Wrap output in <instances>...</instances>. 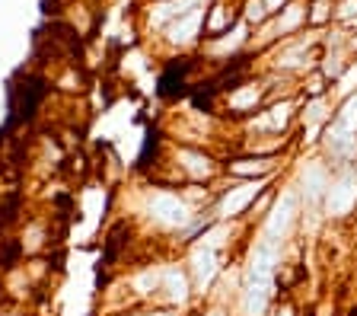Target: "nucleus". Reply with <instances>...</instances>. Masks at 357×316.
Listing matches in <instances>:
<instances>
[{"label":"nucleus","mask_w":357,"mask_h":316,"mask_svg":"<svg viewBox=\"0 0 357 316\" xmlns=\"http://www.w3.org/2000/svg\"><path fill=\"white\" fill-rule=\"evenodd\" d=\"M245 20L249 23H265L268 20V10H265V0H245Z\"/></svg>","instance_id":"9"},{"label":"nucleus","mask_w":357,"mask_h":316,"mask_svg":"<svg viewBox=\"0 0 357 316\" xmlns=\"http://www.w3.org/2000/svg\"><path fill=\"white\" fill-rule=\"evenodd\" d=\"M233 7H227L223 0H214L208 10H204V26L201 29L208 32V38H220L223 32H230V26H233Z\"/></svg>","instance_id":"5"},{"label":"nucleus","mask_w":357,"mask_h":316,"mask_svg":"<svg viewBox=\"0 0 357 316\" xmlns=\"http://www.w3.org/2000/svg\"><path fill=\"white\" fill-rule=\"evenodd\" d=\"M332 3L328 0H312L310 7H306V26H326L332 20Z\"/></svg>","instance_id":"7"},{"label":"nucleus","mask_w":357,"mask_h":316,"mask_svg":"<svg viewBox=\"0 0 357 316\" xmlns=\"http://www.w3.org/2000/svg\"><path fill=\"white\" fill-rule=\"evenodd\" d=\"M178 160H182V170H188L192 176H211L217 170L214 160L204 157L201 151H182L178 153Z\"/></svg>","instance_id":"6"},{"label":"nucleus","mask_w":357,"mask_h":316,"mask_svg":"<svg viewBox=\"0 0 357 316\" xmlns=\"http://www.w3.org/2000/svg\"><path fill=\"white\" fill-rule=\"evenodd\" d=\"M271 316H294V307H290V303L284 301L281 307H275V310H271Z\"/></svg>","instance_id":"12"},{"label":"nucleus","mask_w":357,"mask_h":316,"mask_svg":"<svg viewBox=\"0 0 357 316\" xmlns=\"http://www.w3.org/2000/svg\"><path fill=\"white\" fill-rule=\"evenodd\" d=\"M201 26H204V10H188V13H182L176 20V23L169 26V42H178V45H185V42H195V38L201 36Z\"/></svg>","instance_id":"4"},{"label":"nucleus","mask_w":357,"mask_h":316,"mask_svg":"<svg viewBox=\"0 0 357 316\" xmlns=\"http://www.w3.org/2000/svg\"><path fill=\"white\" fill-rule=\"evenodd\" d=\"M278 166V157H236L227 163V173L230 176H239V179H255V176H268L271 170Z\"/></svg>","instance_id":"3"},{"label":"nucleus","mask_w":357,"mask_h":316,"mask_svg":"<svg viewBox=\"0 0 357 316\" xmlns=\"http://www.w3.org/2000/svg\"><path fill=\"white\" fill-rule=\"evenodd\" d=\"M326 83H328V77L322 74V70H316V74H310L303 80V93H306V99H319V96H326Z\"/></svg>","instance_id":"8"},{"label":"nucleus","mask_w":357,"mask_h":316,"mask_svg":"<svg viewBox=\"0 0 357 316\" xmlns=\"http://www.w3.org/2000/svg\"><path fill=\"white\" fill-rule=\"evenodd\" d=\"M281 7H287V0H265V10H268V16L281 13Z\"/></svg>","instance_id":"11"},{"label":"nucleus","mask_w":357,"mask_h":316,"mask_svg":"<svg viewBox=\"0 0 357 316\" xmlns=\"http://www.w3.org/2000/svg\"><path fill=\"white\" fill-rule=\"evenodd\" d=\"M354 204H357V179H354V176L348 173V176H342L338 182H328V192H326L328 214L342 218V214H348Z\"/></svg>","instance_id":"1"},{"label":"nucleus","mask_w":357,"mask_h":316,"mask_svg":"<svg viewBox=\"0 0 357 316\" xmlns=\"http://www.w3.org/2000/svg\"><path fill=\"white\" fill-rule=\"evenodd\" d=\"M354 13H357V0H344L335 16H338V20H348V16H354Z\"/></svg>","instance_id":"10"},{"label":"nucleus","mask_w":357,"mask_h":316,"mask_svg":"<svg viewBox=\"0 0 357 316\" xmlns=\"http://www.w3.org/2000/svg\"><path fill=\"white\" fill-rule=\"evenodd\" d=\"M261 192V182L249 179L239 188H230L227 195L220 198V218H236L239 211H249V204L255 202V195Z\"/></svg>","instance_id":"2"}]
</instances>
